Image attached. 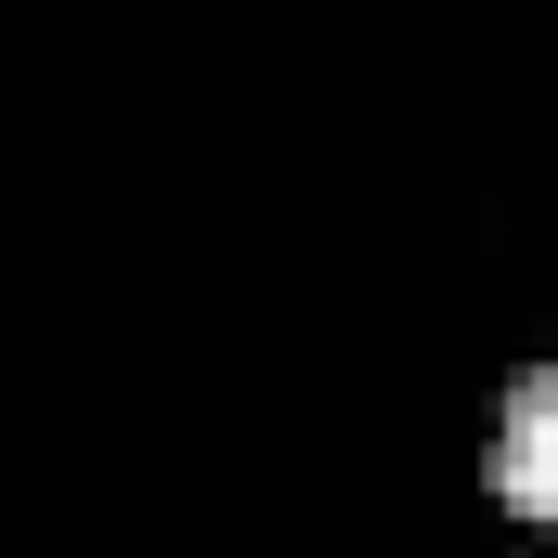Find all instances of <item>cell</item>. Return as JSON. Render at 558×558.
<instances>
[{
  "label": "cell",
  "mask_w": 558,
  "mask_h": 558,
  "mask_svg": "<svg viewBox=\"0 0 558 558\" xmlns=\"http://www.w3.org/2000/svg\"><path fill=\"white\" fill-rule=\"evenodd\" d=\"M494 494L533 507V520H558V364H533L507 390V416H494Z\"/></svg>",
  "instance_id": "6da1fadb"
}]
</instances>
